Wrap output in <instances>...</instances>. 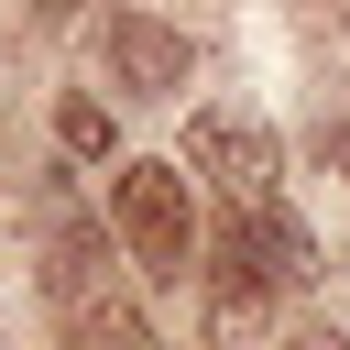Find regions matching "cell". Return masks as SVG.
<instances>
[{
	"label": "cell",
	"instance_id": "cell-1",
	"mask_svg": "<svg viewBox=\"0 0 350 350\" xmlns=\"http://www.w3.org/2000/svg\"><path fill=\"white\" fill-rule=\"evenodd\" d=\"M219 262H230V295H295V284H317V230L262 197L219 230Z\"/></svg>",
	"mask_w": 350,
	"mask_h": 350
},
{
	"label": "cell",
	"instance_id": "cell-2",
	"mask_svg": "<svg viewBox=\"0 0 350 350\" xmlns=\"http://www.w3.org/2000/svg\"><path fill=\"white\" fill-rule=\"evenodd\" d=\"M120 241H131V262H142L153 284L186 273L197 208H186V175H175V164H120Z\"/></svg>",
	"mask_w": 350,
	"mask_h": 350
},
{
	"label": "cell",
	"instance_id": "cell-3",
	"mask_svg": "<svg viewBox=\"0 0 350 350\" xmlns=\"http://www.w3.org/2000/svg\"><path fill=\"white\" fill-rule=\"evenodd\" d=\"M186 164H197V175H219L241 208H262V197H273V175H284V142H273L262 120H241V109H197V120H186Z\"/></svg>",
	"mask_w": 350,
	"mask_h": 350
},
{
	"label": "cell",
	"instance_id": "cell-4",
	"mask_svg": "<svg viewBox=\"0 0 350 350\" xmlns=\"http://www.w3.org/2000/svg\"><path fill=\"white\" fill-rule=\"evenodd\" d=\"M98 44H109V77H120L131 98H175V88L197 77V44H186L175 22H153V11H109Z\"/></svg>",
	"mask_w": 350,
	"mask_h": 350
},
{
	"label": "cell",
	"instance_id": "cell-5",
	"mask_svg": "<svg viewBox=\"0 0 350 350\" xmlns=\"http://www.w3.org/2000/svg\"><path fill=\"white\" fill-rule=\"evenodd\" d=\"M55 131H66V153H109V109H98L88 88H77L66 109H55Z\"/></svg>",
	"mask_w": 350,
	"mask_h": 350
},
{
	"label": "cell",
	"instance_id": "cell-6",
	"mask_svg": "<svg viewBox=\"0 0 350 350\" xmlns=\"http://www.w3.org/2000/svg\"><path fill=\"white\" fill-rule=\"evenodd\" d=\"M295 350H350V339L339 328H295Z\"/></svg>",
	"mask_w": 350,
	"mask_h": 350
},
{
	"label": "cell",
	"instance_id": "cell-7",
	"mask_svg": "<svg viewBox=\"0 0 350 350\" xmlns=\"http://www.w3.org/2000/svg\"><path fill=\"white\" fill-rule=\"evenodd\" d=\"M33 11H77V0H33Z\"/></svg>",
	"mask_w": 350,
	"mask_h": 350
}]
</instances>
